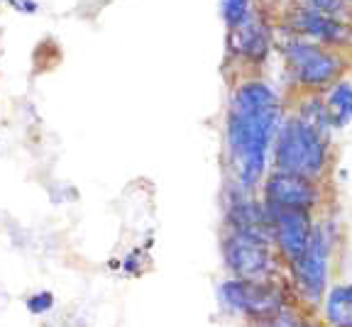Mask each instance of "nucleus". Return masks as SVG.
<instances>
[{"instance_id": "obj_11", "label": "nucleus", "mask_w": 352, "mask_h": 327, "mask_svg": "<svg viewBox=\"0 0 352 327\" xmlns=\"http://www.w3.org/2000/svg\"><path fill=\"white\" fill-rule=\"evenodd\" d=\"M320 306L330 327H352V284L328 289Z\"/></svg>"}, {"instance_id": "obj_6", "label": "nucleus", "mask_w": 352, "mask_h": 327, "mask_svg": "<svg viewBox=\"0 0 352 327\" xmlns=\"http://www.w3.org/2000/svg\"><path fill=\"white\" fill-rule=\"evenodd\" d=\"M286 61L292 66L294 76L301 86L318 91V88L333 86L342 71L340 56L323 49L320 44L306 42V39H294L284 47Z\"/></svg>"}, {"instance_id": "obj_1", "label": "nucleus", "mask_w": 352, "mask_h": 327, "mask_svg": "<svg viewBox=\"0 0 352 327\" xmlns=\"http://www.w3.org/2000/svg\"><path fill=\"white\" fill-rule=\"evenodd\" d=\"M279 125L281 100L267 83L237 88L228 110V154L240 191L250 193L262 183Z\"/></svg>"}, {"instance_id": "obj_16", "label": "nucleus", "mask_w": 352, "mask_h": 327, "mask_svg": "<svg viewBox=\"0 0 352 327\" xmlns=\"http://www.w3.org/2000/svg\"><path fill=\"white\" fill-rule=\"evenodd\" d=\"M311 5L308 8H314V10H320V12H325V15H333V17H338L342 10H345V0H308Z\"/></svg>"}, {"instance_id": "obj_12", "label": "nucleus", "mask_w": 352, "mask_h": 327, "mask_svg": "<svg viewBox=\"0 0 352 327\" xmlns=\"http://www.w3.org/2000/svg\"><path fill=\"white\" fill-rule=\"evenodd\" d=\"M325 115H328L330 127H345L352 120V83L338 78L328 91L325 98Z\"/></svg>"}, {"instance_id": "obj_13", "label": "nucleus", "mask_w": 352, "mask_h": 327, "mask_svg": "<svg viewBox=\"0 0 352 327\" xmlns=\"http://www.w3.org/2000/svg\"><path fill=\"white\" fill-rule=\"evenodd\" d=\"M220 3H223V17L230 30H235L250 15V0H220Z\"/></svg>"}, {"instance_id": "obj_15", "label": "nucleus", "mask_w": 352, "mask_h": 327, "mask_svg": "<svg viewBox=\"0 0 352 327\" xmlns=\"http://www.w3.org/2000/svg\"><path fill=\"white\" fill-rule=\"evenodd\" d=\"M25 306H28V311L32 315H44V313H50L54 308V295L50 291H37V293H32L25 300Z\"/></svg>"}, {"instance_id": "obj_14", "label": "nucleus", "mask_w": 352, "mask_h": 327, "mask_svg": "<svg viewBox=\"0 0 352 327\" xmlns=\"http://www.w3.org/2000/svg\"><path fill=\"white\" fill-rule=\"evenodd\" d=\"M257 327H318V325H316V322L303 320V317H301V315H296L294 311H284L281 315L272 317V320L259 322Z\"/></svg>"}, {"instance_id": "obj_17", "label": "nucleus", "mask_w": 352, "mask_h": 327, "mask_svg": "<svg viewBox=\"0 0 352 327\" xmlns=\"http://www.w3.org/2000/svg\"><path fill=\"white\" fill-rule=\"evenodd\" d=\"M345 3H352V0H345Z\"/></svg>"}, {"instance_id": "obj_3", "label": "nucleus", "mask_w": 352, "mask_h": 327, "mask_svg": "<svg viewBox=\"0 0 352 327\" xmlns=\"http://www.w3.org/2000/svg\"><path fill=\"white\" fill-rule=\"evenodd\" d=\"M218 298L228 313H235L252 320L254 325L267 322L272 317L289 311V295L284 284L279 281H240V278H228L218 289Z\"/></svg>"}, {"instance_id": "obj_9", "label": "nucleus", "mask_w": 352, "mask_h": 327, "mask_svg": "<svg viewBox=\"0 0 352 327\" xmlns=\"http://www.w3.org/2000/svg\"><path fill=\"white\" fill-rule=\"evenodd\" d=\"M296 30L301 34H306L308 39H314L316 44L318 42L342 44L350 37L347 25H342L338 17L314 10V8H301V10L296 12Z\"/></svg>"}, {"instance_id": "obj_2", "label": "nucleus", "mask_w": 352, "mask_h": 327, "mask_svg": "<svg viewBox=\"0 0 352 327\" xmlns=\"http://www.w3.org/2000/svg\"><path fill=\"white\" fill-rule=\"evenodd\" d=\"M272 149H274V171L301 176L316 183L328 171V135L303 122L298 115L281 122Z\"/></svg>"}, {"instance_id": "obj_7", "label": "nucleus", "mask_w": 352, "mask_h": 327, "mask_svg": "<svg viewBox=\"0 0 352 327\" xmlns=\"http://www.w3.org/2000/svg\"><path fill=\"white\" fill-rule=\"evenodd\" d=\"M264 207L270 210H301L311 213L320 201V191L316 181L301 179V176L272 171L264 181Z\"/></svg>"}, {"instance_id": "obj_10", "label": "nucleus", "mask_w": 352, "mask_h": 327, "mask_svg": "<svg viewBox=\"0 0 352 327\" xmlns=\"http://www.w3.org/2000/svg\"><path fill=\"white\" fill-rule=\"evenodd\" d=\"M232 32H235V49L250 59H262L270 49V34L262 22L254 20L252 15L245 17Z\"/></svg>"}, {"instance_id": "obj_8", "label": "nucleus", "mask_w": 352, "mask_h": 327, "mask_svg": "<svg viewBox=\"0 0 352 327\" xmlns=\"http://www.w3.org/2000/svg\"><path fill=\"white\" fill-rule=\"evenodd\" d=\"M270 229H272V245L276 247V254L286 264H294L298 256L306 251L311 235H314V218L311 213L301 210H270Z\"/></svg>"}, {"instance_id": "obj_4", "label": "nucleus", "mask_w": 352, "mask_h": 327, "mask_svg": "<svg viewBox=\"0 0 352 327\" xmlns=\"http://www.w3.org/2000/svg\"><path fill=\"white\" fill-rule=\"evenodd\" d=\"M330 251H333V240L328 229L323 225H316L306 251L294 264H289L294 291L308 306H320L330 289Z\"/></svg>"}, {"instance_id": "obj_5", "label": "nucleus", "mask_w": 352, "mask_h": 327, "mask_svg": "<svg viewBox=\"0 0 352 327\" xmlns=\"http://www.w3.org/2000/svg\"><path fill=\"white\" fill-rule=\"evenodd\" d=\"M223 259L232 278L240 281H276L279 278V256L270 242L254 240V237L228 232L223 240Z\"/></svg>"}]
</instances>
